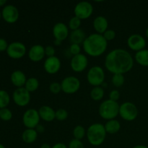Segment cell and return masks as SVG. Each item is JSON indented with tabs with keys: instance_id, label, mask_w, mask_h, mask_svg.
<instances>
[{
	"instance_id": "29",
	"label": "cell",
	"mask_w": 148,
	"mask_h": 148,
	"mask_svg": "<svg viewBox=\"0 0 148 148\" xmlns=\"http://www.w3.org/2000/svg\"><path fill=\"white\" fill-rule=\"evenodd\" d=\"M73 135L75 139L81 140L84 138L85 135V130L82 126L77 125L75 127L73 130Z\"/></svg>"
},
{
	"instance_id": "4",
	"label": "cell",
	"mask_w": 148,
	"mask_h": 148,
	"mask_svg": "<svg viewBox=\"0 0 148 148\" xmlns=\"http://www.w3.org/2000/svg\"><path fill=\"white\" fill-rule=\"evenodd\" d=\"M119 107L116 101L111 100H106L100 105L98 112L100 116L106 120L115 119L119 114Z\"/></svg>"
},
{
	"instance_id": "40",
	"label": "cell",
	"mask_w": 148,
	"mask_h": 148,
	"mask_svg": "<svg viewBox=\"0 0 148 148\" xmlns=\"http://www.w3.org/2000/svg\"><path fill=\"white\" fill-rule=\"evenodd\" d=\"M51 148H68V147L66 145L64 144V143H59L53 145L51 147Z\"/></svg>"
},
{
	"instance_id": "19",
	"label": "cell",
	"mask_w": 148,
	"mask_h": 148,
	"mask_svg": "<svg viewBox=\"0 0 148 148\" xmlns=\"http://www.w3.org/2000/svg\"><path fill=\"white\" fill-rule=\"evenodd\" d=\"M40 118L44 120L45 121L50 122L56 119V111L50 106H43L40 108L38 110Z\"/></svg>"
},
{
	"instance_id": "1",
	"label": "cell",
	"mask_w": 148,
	"mask_h": 148,
	"mask_svg": "<svg viewBox=\"0 0 148 148\" xmlns=\"http://www.w3.org/2000/svg\"><path fill=\"white\" fill-rule=\"evenodd\" d=\"M133 66L134 59L132 56L130 52L124 49H114L106 56V68L114 75L127 73L132 69Z\"/></svg>"
},
{
	"instance_id": "8",
	"label": "cell",
	"mask_w": 148,
	"mask_h": 148,
	"mask_svg": "<svg viewBox=\"0 0 148 148\" xmlns=\"http://www.w3.org/2000/svg\"><path fill=\"white\" fill-rule=\"evenodd\" d=\"M40 115L38 111L33 108L27 110L23 116V122L27 129H35L39 124Z\"/></svg>"
},
{
	"instance_id": "16",
	"label": "cell",
	"mask_w": 148,
	"mask_h": 148,
	"mask_svg": "<svg viewBox=\"0 0 148 148\" xmlns=\"http://www.w3.org/2000/svg\"><path fill=\"white\" fill-rule=\"evenodd\" d=\"M53 35L55 40H64L69 36V29L68 27L63 23H58L53 26Z\"/></svg>"
},
{
	"instance_id": "34",
	"label": "cell",
	"mask_w": 148,
	"mask_h": 148,
	"mask_svg": "<svg viewBox=\"0 0 148 148\" xmlns=\"http://www.w3.org/2000/svg\"><path fill=\"white\" fill-rule=\"evenodd\" d=\"M104 38L107 40V41H109V40H112L115 38L116 37V32L114 30H111V29H108L105 33L103 34Z\"/></svg>"
},
{
	"instance_id": "21",
	"label": "cell",
	"mask_w": 148,
	"mask_h": 148,
	"mask_svg": "<svg viewBox=\"0 0 148 148\" xmlns=\"http://www.w3.org/2000/svg\"><path fill=\"white\" fill-rule=\"evenodd\" d=\"M86 38V34H85V31L80 28L72 30L69 36V38H70V41L72 42V43L78 45H79L80 43H83L84 40H85Z\"/></svg>"
},
{
	"instance_id": "26",
	"label": "cell",
	"mask_w": 148,
	"mask_h": 148,
	"mask_svg": "<svg viewBox=\"0 0 148 148\" xmlns=\"http://www.w3.org/2000/svg\"><path fill=\"white\" fill-rule=\"evenodd\" d=\"M39 82L36 78L30 77L27 79L26 83L25 85V88L29 92H34L38 88Z\"/></svg>"
},
{
	"instance_id": "24",
	"label": "cell",
	"mask_w": 148,
	"mask_h": 148,
	"mask_svg": "<svg viewBox=\"0 0 148 148\" xmlns=\"http://www.w3.org/2000/svg\"><path fill=\"white\" fill-rule=\"evenodd\" d=\"M136 62L140 65L143 66H148V49H143V50L137 51L134 56Z\"/></svg>"
},
{
	"instance_id": "2",
	"label": "cell",
	"mask_w": 148,
	"mask_h": 148,
	"mask_svg": "<svg viewBox=\"0 0 148 148\" xmlns=\"http://www.w3.org/2000/svg\"><path fill=\"white\" fill-rule=\"evenodd\" d=\"M83 49L85 53L92 57L100 56L106 51L108 41L103 36L98 33H92L84 40Z\"/></svg>"
},
{
	"instance_id": "17",
	"label": "cell",
	"mask_w": 148,
	"mask_h": 148,
	"mask_svg": "<svg viewBox=\"0 0 148 148\" xmlns=\"http://www.w3.org/2000/svg\"><path fill=\"white\" fill-rule=\"evenodd\" d=\"M45 55V48L39 44L32 46L28 52L29 59L34 62H40L44 58Z\"/></svg>"
},
{
	"instance_id": "31",
	"label": "cell",
	"mask_w": 148,
	"mask_h": 148,
	"mask_svg": "<svg viewBox=\"0 0 148 148\" xmlns=\"http://www.w3.org/2000/svg\"><path fill=\"white\" fill-rule=\"evenodd\" d=\"M81 25V20L77 17H73L70 19L69 22V27L72 30H77Z\"/></svg>"
},
{
	"instance_id": "14",
	"label": "cell",
	"mask_w": 148,
	"mask_h": 148,
	"mask_svg": "<svg viewBox=\"0 0 148 148\" xmlns=\"http://www.w3.org/2000/svg\"><path fill=\"white\" fill-rule=\"evenodd\" d=\"M1 16L7 23H14L19 18V11L15 6L8 4L3 8Z\"/></svg>"
},
{
	"instance_id": "6",
	"label": "cell",
	"mask_w": 148,
	"mask_h": 148,
	"mask_svg": "<svg viewBox=\"0 0 148 148\" xmlns=\"http://www.w3.org/2000/svg\"><path fill=\"white\" fill-rule=\"evenodd\" d=\"M119 115L125 121H132L135 120L138 116V109L133 103H123L119 107Z\"/></svg>"
},
{
	"instance_id": "7",
	"label": "cell",
	"mask_w": 148,
	"mask_h": 148,
	"mask_svg": "<svg viewBox=\"0 0 148 148\" xmlns=\"http://www.w3.org/2000/svg\"><path fill=\"white\" fill-rule=\"evenodd\" d=\"M62 90L66 94H74L79 90L80 81L76 77L69 76L62 81Z\"/></svg>"
},
{
	"instance_id": "23",
	"label": "cell",
	"mask_w": 148,
	"mask_h": 148,
	"mask_svg": "<svg viewBox=\"0 0 148 148\" xmlns=\"http://www.w3.org/2000/svg\"><path fill=\"white\" fill-rule=\"evenodd\" d=\"M106 133H109L111 134H116L121 129V124L118 120L111 119L108 120L104 125Z\"/></svg>"
},
{
	"instance_id": "35",
	"label": "cell",
	"mask_w": 148,
	"mask_h": 148,
	"mask_svg": "<svg viewBox=\"0 0 148 148\" xmlns=\"http://www.w3.org/2000/svg\"><path fill=\"white\" fill-rule=\"evenodd\" d=\"M68 148H85V147L81 140L73 139L69 142Z\"/></svg>"
},
{
	"instance_id": "38",
	"label": "cell",
	"mask_w": 148,
	"mask_h": 148,
	"mask_svg": "<svg viewBox=\"0 0 148 148\" xmlns=\"http://www.w3.org/2000/svg\"><path fill=\"white\" fill-rule=\"evenodd\" d=\"M45 53H46V55L48 57L54 56L55 49L51 46H47L45 48Z\"/></svg>"
},
{
	"instance_id": "48",
	"label": "cell",
	"mask_w": 148,
	"mask_h": 148,
	"mask_svg": "<svg viewBox=\"0 0 148 148\" xmlns=\"http://www.w3.org/2000/svg\"><path fill=\"white\" fill-rule=\"evenodd\" d=\"M1 12H0V18H1Z\"/></svg>"
},
{
	"instance_id": "5",
	"label": "cell",
	"mask_w": 148,
	"mask_h": 148,
	"mask_svg": "<svg viewBox=\"0 0 148 148\" xmlns=\"http://www.w3.org/2000/svg\"><path fill=\"white\" fill-rule=\"evenodd\" d=\"M87 79L94 87H98L102 85L105 80V73L103 68L99 66L91 67L87 75Z\"/></svg>"
},
{
	"instance_id": "13",
	"label": "cell",
	"mask_w": 148,
	"mask_h": 148,
	"mask_svg": "<svg viewBox=\"0 0 148 148\" xmlns=\"http://www.w3.org/2000/svg\"><path fill=\"white\" fill-rule=\"evenodd\" d=\"M127 45L132 50L137 52L145 49L146 46V40L141 35L133 34L127 39Z\"/></svg>"
},
{
	"instance_id": "10",
	"label": "cell",
	"mask_w": 148,
	"mask_h": 148,
	"mask_svg": "<svg viewBox=\"0 0 148 148\" xmlns=\"http://www.w3.org/2000/svg\"><path fill=\"white\" fill-rule=\"evenodd\" d=\"M12 98L16 105L20 107H24L30 103V94L25 88V87L19 88H17L13 92Z\"/></svg>"
},
{
	"instance_id": "28",
	"label": "cell",
	"mask_w": 148,
	"mask_h": 148,
	"mask_svg": "<svg viewBox=\"0 0 148 148\" xmlns=\"http://www.w3.org/2000/svg\"><path fill=\"white\" fill-rule=\"evenodd\" d=\"M124 81H125V78L124 75L121 74H115L113 75L112 79H111L113 85L116 88H121L124 85Z\"/></svg>"
},
{
	"instance_id": "33",
	"label": "cell",
	"mask_w": 148,
	"mask_h": 148,
	"mask_svg": "<svg viewBox=\"0 0 148 148\" xmlns=\"http://www.w3.org/2000/svg\"><path fill=\"white\" fill-rule=\"evenodd\" d=\"M49 90L53 94H58L62 91V85L58 82H52L49 85Z\"/></svg>"
},
{
	"instance_id": "39",
	"label": "cell",
	"mask_w": 148,
	"mask_h": 148,
	"mask_svg": "<svg viewBox=\"0 0 148 148\" xmlns=\"http://www.w3.org/2000/svg\"><path fill=\"white\" fill-rule=\"evenodd\" d=\"M9 45L7 44V42L5 39L0 38V52L7 51V47Z\"/></svg>"
},
{
	"instance_id": "22",
	"label": "cell",
	"mask_w": 148,
	"mask_h": 148,
	"mask_svg": "<svg viewBox=\"0 0 148 148\" xmlns=\"http://www.w3.org/2000/svg\"><path fill=\"white\" fill-rule=\"evenodd\" d=\"M38 137V132L35 129H27L23 132L22 134V139L23 142L27 144H31L34 143Z\"/></svg>"
},
{
	"instance_id": "15",
	"label": "cell",
	"mask_w": 148,
	"mask_h": 148,
	"mask_svg": "<svg viewBox=\"0 0 148 148\" xmlns=\"http://www.w3.org/2000/svg\"><path fill=\"white\" fill-rule=\"evenodd\" d=\"M45 71L50 75L57 73L61 68V62L56 56L48 57L46 59L43 65Z\"/></svg>"
},
{
	"instance_id": "47",
	"label": "cell",
	"mask_w": 148,
	"mask_h": 148,
	"mask_svg": "<svg viewBox=\"0 0 148 148\" xmlns=\"http://www.w3.org/2000/svg\"><path fill=\"white\" fill-rule=\"evenodd\" d=\"M0 148H5V147L2 144H0Z\"/></svg>"
},
{
	"instance_id": "41",
	"label": "cell",
	"mask_w": 148,
	"mask_h": 148,
	"mask_svg": "<svg viewBox=\"0 0 148 148\" xmlns=\"http://www.w3.org/2000/svg\"><path fill=\"white\" fill-rule=\"evenodd\" d=\"M36 130L38 133L41 134V133H43V132L45 131V128L42 124H38V125L36 127Z\"/></svg>"
},
{
	"instance_id": "9",
	"label": "cell",
	"mask_w": 148,
	"mask_h": 148,
	"mask_svg": "<svg viewBox=\"0 0 148 148\" xmlns=\"http://www.w3.org/2000/svg\"><path fill=\"white\" fill-rule=\"evenodd\" d=\"M93 12V7L92 4L88 1H80L75 6L74 12L75 17L80 20L88 19L92 15Z\"/></svg>"
},
{
	"instance_id": "11",
	"label": "cell",
	"mask_w": 148,
	"mask_h": 148,
	"mask_svg": "<svg viewBox=\"0 0 148 148\" xmlns=\"http://www.w3.org/2000/svg\"><path fill=\"white\" fill-rule=\"evenodd\" d=\"M7 55L14 59H19L23 58L26 53V47L23 43L13 42L10 43L7 49Z\"/></svg>"
},
{
	"instance_id": "46",
	"label": "cell",
	"mask_w": 148,
	"mask_h": 148,
	"mask_svg": "<svg viewBox=\"0 0 148 148\" xmlns=\"http://www.w3.org/2000/svg\"><path fill=\"white\" fill-rule=\"evenodd\" d=\"M145 33H146V36H147V38H148V27L147 29H146V32H145Z\"/></svg>"
},
{
	"instance_id": "25",
	"label": "cell",
	"mask_w": 148,
	"mask_h": 148,
	"mask_svg": "<svg viewBox=\"0 0 148 148\" xmlns=\"http://www.w3.org/2000/svg\"><path fill=\"white\" fill-rule=\"evenodd\" d=\"M104 96V90L103 88L101 87H94L90 91V98L93 101H98L102 100Z\"/></svg>"
},
{
	"instance_id": "44",
	"label": "cell",
	"mask_w": 148,
	"mask_h": 148,
	"mask_svg": "<svg viewBox=\"0 0 148 148\" xmlns=\"http://www.w3.org/2000/svg\"><path fill=\"white\" fill-rule=\"evenodd\" d=\"M61 43H62V41H60V40H54V44L56 45V46H60L61 45Z\"/></svg>"
},
{
	"instance_id": "49",
	"label": "cell",
	"mask_w": 148,
	"mask_h": 148,
	"mask_svg": "<svg viewBox=\"0 0 148 148\" xmlns=\"http://www.w3.org/2000/svg\"><path fill=\"white\" fill-rule=\"evenodd\" d=\"M27 148H31V147H27Z\"/></svg>"
},
{
	"instance_id": "3",
	"label": "cell",
	"mask_w": 148,
	"mask_h": 148,
	"mask_svg": "<svg viewBox=\"0 0 148 148\" xmlns=\"http://www.w3.org/2000/svg\"><path fill=\"white\" fill-rule=\"evenodd\" d=\"M106 132L102 124L95 123L88 127L87 130V138L92 146H100L105 141Z\"/></svg>"
},
{
	"instance_id": "37",
	"label": "cell",
	"mask_w": 148,
	"mask_h": 148,
	"mask_svg": "<svg viewBox=\"0 0 148 148\" xmlns=\"http://www.w3.org/2000/svg\"><path fill=\"white\" fill-rule=\"evenodd\" d=\"M120 97V93L119 92V90H114L111 91L109 94V99L111 100V101H116L119 99Z\"/></svg>"
},
{
	"instance_id": "32",
	"label": "cell",
	"mask_w": 148,
	"mask_h": 148,
	"mask_svg": "<svg viewBox=\"0 0 148 148\" xmlns=\"http://www.w3.org/2000/svg\"><path fill=\"white\" fill-rule=\"evenodd\" d=\"M68 112L64 108H59L56 111V119L58 121H64L67 119Z\"/></svg>"
},
{
	"instance_id": "18",
	"label": "cell",
	"mask_w": 148,
	"mask_h": 148,
	"mask_svg": "<svg viewBox=\"0 0 148 148\" xmlns=\"http://www.w3.org/2000/svg\"><path fill=\"white\" fill-rule=\"evenodd\" d=\"M108 23L103 16H98L93 20V27L98 34H103L108 30Z\"/></svg>"
},
{
	"instance_id": "43",
	"label": "cell",
	"mask_w": 148,
	"mask_h": 148,
	"mask_svg": "<svg viewBox=\"0 0 148 148\" xmlns=\"http://www.w3.org/2000/svg\"><path fill=\"white\" fill-rule=\"evenodd\" d=\"M132 148H148V147L146 145H138L134 146V147Z\"/></svg>"
},
{
	"instance_id": "36",
	"label": "cell",
	"mask_w": 148,
	"mask_h": 148,
	"mask_svg": "<svg viewBox=\"0 0 148 148\" xmlns=\"http://www.w3.org/2000/svg\"><path fill=\"white\" fill-rule=\"evenodd\" d=\"M69 52L72 53L73 56H76L80 53V46L78 44H75V43H72V45L69 47Z\"/></svg>"
},
{
	"instance_id": "27",
	"label": "cell",
	"mask_w": 148,
	"mask_h": 148,
	"mask_svg": "<svg viewBox=\"0 0 148 148\" xmlns=\"http://www.w3.org/2000/svg\"><path fill=\"white\" fill-rule=\"evenodd\" d=\"M10 97L8 92L3 90H0V109L4 108L9 105Z\"/></svg>"
},
{
	"instance_id": "12",
	"label": "cell",
	"mask_w": 148,
	"mask_h": 148,
	"mask_svg": "<svg viewBox=\"0 0 148 148\" xmlns=\"http://www.w3.org/2000/svg\"><path fill=\"white\" fill-rule=\"evenodd\" d=\"M88 64V60L85 54H79L73 56L71 59L70 66L72 70L75 72H82L87 68Z\"/></svg>"
},
{
	"instance_id": "42",
	"label": "cell",
	"mask_w": 148,
	"mask_h": 148,
	"mask_svg": "<svg viewBox=\"0 0 148 148\" xmlns=\"http://www.w3.org/2000/svg\"><path fill=\"white\" fill-rule=\"evenodd\" d=\"M40 148H51V147L50 145L48 144V143H43V144H42V145L40 146Z\"/></svg>"
},
{
	"instance_id": "45",
	"label": "cell",
	"mask_w": 148,
	"mask_h": 148,
	"mask_svg": "<svg viewBox=\"0 0 148 148\" xmlns=\"http://www.w3.org/2000/svg\"><path fill=\"white\" fill-rule=\"evenodd\" d=\"M6 3H7V1H6V0H0V7L4 6Z\"/></svg>"
},
{
	"instance_id": "30",
	"label": "cell",
	"mask_w": 148,
	"mask_h": 148,
	"mask_svg": "<svg viewBox=\"0 0 148 148\" xmlns=\"http://www.w3.org/2000/svg\"><path fill=\"white\" fill-rule=\"evenodd\" d=\"M12 118V113L7 108L0 109V119L3 121H10Z\"/></svg>"
},
{
	"instance_id": "20",
	"label": "cell",
	"mask_w": 148,
	"mask_h": 148,
	"mask_svg": "<svg viewBox=\"0 0 148 148\" xmlns=\"http://www.w3.org/2000/svg\"><path fill=\"white\" fill-rule=\"evenodd\" d=\"M26 76L22 71L16 70L13 72L11 75V82L14 86L19 88H23L26 83Z\"/></svg>"
}]
</instances>
